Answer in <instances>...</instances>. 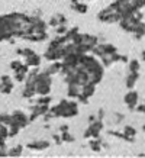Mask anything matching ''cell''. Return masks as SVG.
<instances>
[{
  "label": "cell",
  "mask_w": 145,
  "mask_h": 158,
  "mask_svg": "<svg viewBox=\"0 0 145 158\" xmlns=\"http://www.w3.org/2000/svg\"><path fill=\"white\" fill-rule=\"evenodd\" d=\"M113 6L118 9L121 18L123 19L126 16L142 9L145 6V0H116V2H113Z\"/></svg>",
  "instance_id": "cell-1"
},
{
  "label": "cell",
  "mask_w": 145,
  "mask_h": 158,
  "mask_svg": "<svg viewBox=\"0 0 145 158\" xmlns=\"http://www.w3.org/2000/svg\"><path fill=\"white\" fill-rule=\"evenodd\" d=\"M49 113L52 116H64V118H71V116L77 115V103L74 102H68V100H63L58 106L49 109Z\"/></svg>",
  "instance_id": "cell-2"
},
{
  "label": "cell",
  "mask_w": 145,
  "mask_h": 158,
  "mask_svg": "<svg viewBox=\"0 0 145 158\" xmlns=\"http://www.w3.org/2000/svg\"><path fill=\"white\" fill-rule=\"evenodd\" d=\"M51 84H52V80H51V76L48 73H38L36 76V80H35V90H36V94H41V96H47L49 91H51Z\"/></svg>",
  "instance_id": "cell-3"
},
{
  "label": "cell",
  "mask_w": 145,
  "mask_h": 158,
  "mask_svg": "<svg viewBox=\"0 0 145 158\" xmlns=\"http://www.w3.org/2000/svg\"><path fill=\"white\" fill-rule=\"evenodd\" d=\"M12 90H13V83L10 81V77L3 76L2 77V81H0V91L5 93V94H9Z\"/></svg>",
  "instance_id": "cell-4"
},
{
  "label": "cell",
  "mask_w": 145,
  "mask_h": 158,
  "mask_svg": "<svg viewBox=\"0 0 145 158\" xmlns=\"http://www.w3.org/2000/svg\"><path fill=\"white\" fill-rule=\"evenodd\" d=\"M25 58H26V62H25V64L29 65V67H38L39 62H41V57H39L36 52H34V51L29 54V55H26Z\"/></svg>",
  "instance_id": "cell-5"
},
{
  "label": "cell",
  "mask_w": 145,
  "mask_h": 158,
  "mask_svg": "<svg viewBox=\"0 0 145 158\" xmlns=\"http://www.w3.org/2000/svg\"><path fill=\"white\" fill-rule=\"evenodd\" d=\"M125 103L129 106V109L136 107V103H138V93H136V91H129V93L125 96Z\"/></svg>",
  "instance_id": "cell-6"
},
{
  "label": "cell",
  "mask_w": 145,
  "mask_h": 158,
  "mask_svg": "<svg viewBox=\"0 0 145 158\" xmlns=\"http://www.w3.org/2000/svg\"><path fill=\"white\" fill-rule=\"evenodd\" d=\"M29 149H32V151H41V149H45L48 148L49 144L47 141H36V142H31V144L26 145Z\"/></svg>",
  "instance_id": "cell-7"
},
{
  "label": "cell",
  "mask_w": 145,
  "mask_h": 158,
  "mask_svg": "<svg viewBox=\"0 0 145 158\" xmlns=\"http://www.w3.org/2000/svg\"><path fill=\"white\" fill-rule=\"evenodd\" d=\"M72 9L78 12V13H87V10H89V6H87L86 2H77V0H72Z\"/></svg>",
  "instance_id": "cell-8"
},
{
  "label": "cell",
  "mask_w": 145,
  "mask_h": 158,
  "mask_svg": "<svg viewBox=\"0 0 145 158\" xmlns=\"http://www.w3.org/2000/svg\"><path fill=\"white\" fill-rule=\"evenodd\" d=\"M136 80H138V73H129V76H128V78H126V86L129 87V89H132V87L135 86Z\"/></svg>",
  "instance_id": "cell-9"
},
{
  "label": "cell",
  "mask_w": 145,
  "mask_h": 158,
  "mask_svg": "<svg viewBox=\"0 0 145 158\" xmlns=\"http://www.w3.org/2000/svg\"><path fill=\"white\" fill-rule=\"evenodd\" d=\"M22 147H20V145H18V147H13V148L12 149H9V151H7V155H9V157H19L20 154H22Z\"/></svg>",
  "instance_id": "cell-10"
},
{
  "label": "cell",
  "mask_w": 145,
  "mask_h": 158,
  "mask_svg": "<svg viewBox=\"0 0 145 158\" xmlns=\"http://www.w3.org/2000/svg\"><path fill=\"white\" fill-rule=\"evenodd\" d=\"M129 70H130L132 73H138V71H139V62L136 61V60L130 61V64H129Z\"/></svg>",
  "instance_id": "cell-11"
},
{
  "label": "cell",
  "mask_w": 145,
  "mask_h": 158,
  "mask_svg": "<svg viewBox=\"0 0 145 158\" xmlns=\"http://www.w3.org/2000/svg\"><path fill=\"white\" fill-rule=\"evenodd\" d=\"M142 60H145V51H142Z\"/></svg>",
  "instance_id": "cell-12"
},
{
  "label": "cell",
  "mask_w": 145,
  "mask_h": 158,
  "mask_svg": "<svg viewBox=\"0 0 145 158\" xmlns=\"http://www.w3.org/2000/svg\"><path fill=\"white\" fill-rule=\"evenodd\" d=\"M83 2H90V0H83Z\"/></svg>",
  "instance_id": "cell-13"
}]
</instances>
